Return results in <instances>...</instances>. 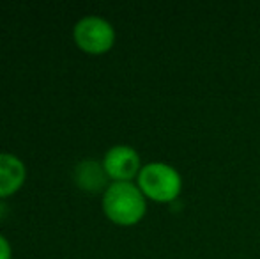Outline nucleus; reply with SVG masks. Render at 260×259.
I'll return each instance as SVG.
<instances>
[{
	"label": "nucleus",
	"instance_id": "1",
	"mask_svg": "<svg viewBox=\"0 0 260 259\" xmlns=\"http://www.w3.org/2000/svg\"><path fill=\"white\" fill-rule=\"evenodd\" d=\"M105 215L117 225H135L145 217V195L131 181H113L103 194Z\"/></svg>",
	"mask_w": 260,
	"mask_h": 259
},
{
	"label": "nucleus",
	"instance_id": "2",
	"mask_svg": "<svg viewBox=\"0 0 260 259\" xmlns=\"http://www.w3.org/2000/svg\"><path fill=\"white\" fill-rule=\"evenodd\" d=\"M138 188L145 199L159 204H170L181 195L182 178L175 167L163 162H152L142 167L138 174Z\"/></svg>",
	"mask_w": 260,
	"mask_h": 259
},
{
	"label": "nucleus",
	"instance_id": "3",
	"mask_svg": "<svg viewBox=\"0 0 260 259\" xmlns=\"http://www.w3.org/2000/svg\"><path fill=\"white\" fill-rule=\"evenodd\" d=\"M75 43L78 48H82L87 53H100L108 52L115 43V31L106 21L105 18L100 16H85L75 25Z\"/></svg>",
	"mask_w": 260,
	"mask_h": 259
},
{
	"label": "nucleus",
	"instance_id": "4",
	"mask_svg": "<svg viewBox=\"0 0 260 259\" xmlns=\"http://www.w3.org/2000/svg\"><path fill=\"white\" fill-rule=\"evenodd\" d=\"M103 167L110 180L131 181L133 178H138L142 170L140 155L129 146H113L106 151Z\"/></svg>",
	"mask_w": 260,
	"mask_h": 259
},
{
	"label": "nucleus",
	"instance_id": "5",
	"mask_svg": "<svg viewBox=\"0 0 260 259\" xmlns=\"http://www.w3.org/2000/svg\"><path fill=\"white\" fill-rule=\"evenodd\" d=\"M27 170L20 158L9 153H0V197H7L23 185Z\"/></svg>",
	"mask_w": 260,
	"mask_h": 259
},
{
	"label": "nucleus",
	"instance_id": "6",
	"mask_svg": "<svg viewBox=\"0 0 260 259\" xmlns=\"http://www.w3.org/2000/svg\"><path fill=\"white\" fill-rule=\"evenodd\" d=\"M75 180L76 185L80 188L87 192H98V190H106L108 185H106V180H108V174H106L103 163L98 162H82L75 170Z\"/></svg>",
	"mask_w": 260,
	"mask_h": 259
},
{
	"label": "nucleus",
	"instance_id": "7",
	"mask_svg": "<svg viewBox=\"0 0 260 259\" xmlns=\"http://www.w3.org/2000/svg\"><path fill=\"white\" fill-rule=\"evenodd\" d=\"M0 259H11V245L2 235H0Z\"/></svg>",
	"mask_w": 260,
	"mask_h": 259
}]
</instances>
